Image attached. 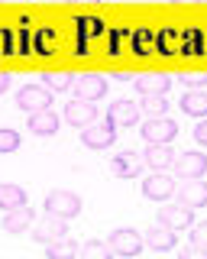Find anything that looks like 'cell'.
Listing matches in <instances>:
<instances>
[{
    "instance_id": "6da1fadb",
    "label": "cell",
    "mask_w": 207,
    "mask_h": 259,
    "mask_svg": "<svg viewBox=\"0 0 207 259\" xmlns=\"http://www.w3.org/2000/svg\"><path fill=\"white\" fill-rule=\"evenodd\" d=\"M45 214H55V217H62V221H75V217L81 214V198H78L75 191H65V188L49 191L45 194Z\"/></svg>"
},
{
    "instance_id": "7a4b0ae2",
    "label": "cell",
    "mask_w": 207,
    "mask_h": 259,
    "mask_svg": "<svg viewBox=\"0 0 207 259\" xmlns=\"http://www.w3.org/2000/svg\"><path fill=\"white\" fill-rule=\"evenodd\" d=\"M17 107L23 113H36V110H45L52 107V91L45 84H26L17 91Z\"/></svg>"
},
{
    "instance_id": "3957f363",
    "label": "cell",
    "mask_w": 207,
    "mask_h": 259,
    "mask_svg": "<svg viewBox=\"0 0 207 259\" xmlns=\"http://www.w3.org/2000/svg\"><path fill=\"white\" fill-rule=\"evenodd\" d=\"M107 243H110V249H114V256H139L142 246H146L142 237L133 230V227H117Z\"/></svg>"
},
{
    "instance_id": "277c9868",
    "label": "cell",
    "mask_w": 207,
    "mask_h": 259,
    "mask_svg": "<svg viewBox=\"0 0 207 259\" xmlns=\"http://www.w3.org/2000/svg\"><path fill=\"white\" fill-rule=\"evenodd\" d=\"M68 237V221H62V217L55 214H45L42 221H33V240L42 243V246H49V243Z\"/></svg>"
},
{
    "instance_id": "5b68a950",
    "label": "cell",
    "mask_w": 207,
    "mask_h": 259,
    "mask_svg": "<svg viewBox=\"0 0 207 259\" xmlns=\"http://www.w3.org/2000/svg\"><path fill=\"white\" fill-rule=\"evenodd\" d=\"M139 133H142L146 143H172L175 136H178V123L169 120V117H149Z\"/></svg>"
},
{
    "instance_id": "8992f818",
    "label": "cell",
    "mask_w": 207,
    "mask_h": 259,
    "mask_svg": "<svg viewBox=\"0 0 207 259\" xmlns=\"http://www.w3.org/2000/svg\"><path fill=\"white\" fill-rule=\"evenodd\" d=\"M81 143L87 146V149H107V146L117 143V126L110 123H91L81 130Z\"/></svg>"
},
{
    "instance_id": "52a82bcc",
    "label": "cell",
    "mask_w": 207,
    "mask_h": 259,
    "mask_svg": "<svg viewBox=\"0 0 207 259\" xmlns=\"http://www.w3.org/2000/svg\"><path fill=\"white\" fill-rule=\"evenodd\" d=\"M71 91L75 97H81V101H100L104 94H107V78L104 75H75V84H71Z\"/></svg>"
},
{
    "instance_id": "ba28073f",
    "label": "cell",
    "mask_w": 207,
    "mask_h": 259,
    "mask_svg": "<svg viewBox=\"0 0 207 259\" xmlns=\"http://www.w3.org/2000/svg\"><path fill=\"white\" fill-rule=\"evenodd\" d=\"M175 175L178 178H201L207 172V156L204 152H175V162H172Z\"/></svg>"
},
{
    "instance_id": "9c48e42d",
    "label": "cell",
    "mask_w": 207,
    "mask_h": 259,
    "mask_svg": "<svg viewBox=\"0 0 207 259\" xmlns=\"http://www.w3.org/2000/svg\"><path fill=\"white\" fill-rule=\"evenodd\" d=\"M142 243H146L149 249H156V253H169V249L178 246V230H172V227H165V224H152L146 230V237H142Z\"/></svg>"
},
{
    "instance_id": "30bf717a",
    "label": "cell",
    "mask_w": 207,
    "mask_h": 259,
    "mask_svg": "<svg viewBox=\"0 0 207 259\" xmlns=\"http://www.w3.org/2000/svg\"><path fill=\"white\" fill-rule=\"evenodd\" d=\"M65 120H68L71 126H78V130L91 126L94 120H97V104H94V101H81V97H75L71 104H65Z\"/></svg>"
},
{
    "instance_id": "8fae6325",
    "label": "cell",
    "mask_w": 207,
    "mask_h": 259,
    "mask_svg": "<svg viewBox=\"0 0 207 259\" xmlns=\"http://www.w3.org/2000/svg\"><path fill=\"white\" fill-rule=\"evenodd\" d=\"M139 113H142L139 104H133V101H126V97H120V101L110 104L107 120H110L114 126H136V123H139Z\"/></svg>"
},
{
    "instance_id": "7c38bea8",
    "label": "cell",
    "mask_w": 207,
    "mask_h": 259,
    "mask_svg": "<svg viewBox=\"0 0 207 259\" xmlns=\"http://www.w3.org/2000/svg\"><path fill=\"white\" fill-rule=\"evenodd\" d=\"M110 168H114L117 178H136V175H142V168H146V159H142V152L126 149V152H120V156H114Z\"/></svg>"
},
{
    "instance_id": "4fadbf2b",
    "label": "cell",
    "mask_w": 207,
    "mask_h": 259,
    "mask_svg": "<svg viewBox=\"0 0 207 259\" xmlns=\"http://www.w3.org/2000/svg\"><path fill=\"white\" fill-rule=\"evenodd\" d=\"M142 194H146L149 201H169L175 194V178L165 175V172H152L142 182Z\"/></svg>"
},
{
    "instance_id": "5bb4252c",
    "label": "cell",
    "mask_w": 207,
    "mask_h": 259,
    "mask_svg": "<svg viewBox=\"0 0 207 259\" xmlns=\"http://www.w3.org/2000/svg\"><path fill=\"white\" fill-rule=\"evenodd\" d=\"M178 204L185 207H207V182H197V178H185V185H181L178 191Z\"/></svg>"
},
{
    "instance_id": "9a60e30c",
    "label": "cell",
    "mask_w": 207,
    "mask_h": 259,
    "mask_svg": "<svg viewBox=\"0 0 207 259\" xmlns=\"http://www.w3.org/2000/svg\"><path fill=\"white\" fill-rule=\"evenodd\" d=\"M142 159H146V165L152 168V172H165V168H172L175 152L169 149V143H146Z\"/></svg>"
},
{
    "instance_id": "2e32d148",
    "label": "cell",
    "mask_w": 207,
    "mask_h": 259,
    "mask_svg": "<svg viewBox=\"0 0 207 259\" xmlns=\"http://www.w3.org/2000/svg\"><path fill=\"white\" fill-rule=\"evenodd\" d=\"M26 130H29L33 136H55V133H59V117L52 113V107L36 110V113H29Z\"/></svg>"
},
{
    "instance_id": "e0dca14e",
    "label": "cell",
    "mask_w": 207,
    "mask_h": 259,
    "mask_svg": "<svg viewBox=\"0 0 207 259\" xmlns=\"http://www.w3.org/2000/svg\"><path fill=\"white\" fill-rule=\"evenodd\" d=\"M159 224L172 227V230H185V227L194 224V207H185V204H178V207H159Z\"/></svg>"
},
{
    "instance_id": "ac0fdd59",
    "label": "cell",
    "mask_w": 207,
    "mask_h": 259,
    "mask_svg": "<svg viewBox=\"0 0 207 259\" xmlns=\"http://www.w3.org/2000/svg\"><path fill=\"white\" fill-rule=\"evenodd\" d=\"M133 88L142 94V97H149V94H165L172 88V78L169 75H159V71H149V75H136L133 78Z\"/></svg>"
},
{
    "instance_id": "d6986e66",
    "label": "cell",
    "mask_w": 207,
    "mask_h": 259,
    "mask_svg": "<svg viewBox=\"0 0 207 259\" xmlns=\"http://www.w3.org/2000/svg\"><path fill=\"white\" fill-rule=\"evenodd\" d=\"M33 221H36V214H33L29 204L13 207V210H7V217H4V230L7 233H26L29 227H33Z\"/></svg>"
},
{
    "instance_id": "ffe728a7",
    "label": "cell",
    "mask_w": 207,
    "mask_h": 259,
    "mask_svg": "<svg viewBox=\"0 0 207 259\" xmlns=\"http://www.w3.org/2000/svg\"><path fill=\"white\" fill-rule=\"evenodd\" d=\"M181 113H188V117H207V91L201 88H188L185 94H181Z\"/></svg>"
},
{
    "instance_id": "44dd1931",
    "label": "cell",
    "mask_w": 207,
    "mask_h": 259,
    "mask_svg": "<svg viewBox=\"0 0 207 259\" xmlns=\"http://www.w3.org/2000/svg\"><path fill=\"white\" fill-rule=\"evenodd\" d=\"M23 204H29V201H26V191L20 185H0V207L13 210V207H23Z\"/></svg>"
},
{
    "instance_id": "7402d4cb",
    "label": "cell",
    "mask_w": 207,
    "mask_h": 259,
    "mask_svg": "<svg viewBox=\"0 0 207 259\" xmlns=\"http://www.w3.org/2000/svg\"><path fill=\"white\" fill-rule=\"evenodd\" d=\"M42 84L49 88L52 94H62V91H71L75 75H71V71H45V75H42Z\"/></svg>"
},
{
    "instance_id": "603a6c76",
    "label": "cell",
    "mask_w": 207,
    "mask_h": 259,
    "mask_svg": "<svg viewBox=\"0 0 207 259\" xmlns=\"http://www.w3.org/2000/svg\"><path fill=\"white\" fill-rule=\"evenodd\" d=\"M45 253H49V259H71V256L81 253V249H78V243H75V240L62 237V240L49 243V246H45Z\"/></svg>"
},
{
    "instance_id": "cb8c5ba5",
    "label": "cell",
    "mask_w": 207,
    "mask_h": 259,
    "mask_svg": "<svg viewBox=\"0 0 207 259\" xmlns=\"http://www.w3.org/2000/svg\"><path fill=\"white\" fill-rule=\"evenodd\" d=\"M78 26H81V39H78V55H84V46L91 36H100L104 32V23L94 20V16H84V20H78Z\"/></svg>"
},
{
    "instance_id": "d4e9b609",
    "label": "cell",
    "mask_w": 207,
    "mask_h": 259,
    "mask_svg": "<svg viewBox=\"0 0 207 259\" xmlns=\"http://www.w3.org/2000/svg\"><path fill=\"white\" fill-rule=\"evenodd\" d=\"M139 107L146 110L149 117H165V113H169V101H165V94H149V97H142Z\"/></svg>"
},
{
    "instance_id": "484cf974",
    "label": "cell",
    "mask_w": 207,
    "mask_h": 259,
    "mask_svg": "<svg viewBox=\"0 0 207 259\" xmlns=\"http://www.w3.org/2000/svg\"><path fill=\"white\" fill-rule=\"evenodd\" d=\"M81 256H87V259H110L114 249H110V243H104V240H87L81 246Z\"/></svg>"
},
{
    "instance_id": "4316f807",
    "label": "cell",
    "mask_w": 207,
    "mask_h": 259,
    "mask_svg": "<svg viewBox=\"0 0 207 259\" xmlns=\"http://www.w3.org/2000/svg\"><path fill=\"white\" fill-rule=\"evenodd\" d=\"M175 42H181V36L175 29H162V32H156V49L162 55H172L175 52Z\"/></svg>"
},
{
    "instance_id": "83f0119b",
    "label": "cell",
    "mask_w": 207,
    "mask_h": 259,
    "mask_svg": "<svg viewBox=\"0 0 207 259\" xmlns=\"http://www.w3.org/2000/svg\"><path fill=\"white\" fill-rule=\"evenodd\" d=\"M152 46H156V32L152 29H139L136 36H133V49H136L139 55H149V52H152Z\"/></svg>"
},
{
    "instance_id": "f1b7e54d",
    "label": "cell",
    "mask_w": 207,
    "mask_h": 259,
    "mask_svg": "<svg viewBox=\"0 0 207 259\" xmlns=\"http://www.w3.org/2000/svg\"><path fill=\"white\" fill-rule=\"evenodd\" d=\"M26 26H29V23L23 20V23H20V29L13 32V36H17V46H13V55H26L29 49H33V39H29V29H26Z\"/></svg>"
},
{
    "instance_id": "f546056e",
    "label": "cell",
    "mask_w": 207,
    "mask_h": 259,
    "mask_svg": "<svg viewBox=\"0 0 207 259\" xmlns=\"http://www.w3.org/2000/svg\"><path fill=\"white\" fill-rule=\"evenodd\" d=\"M17 149H20V133L4 126L0 130V152H17Z\"/></svg>"
},
{
    "instance_id": "4dcf8cb0",
    "label": "cell",
    "mask_w": 207,
    "mask_h": 259,
    "mask_svg": "<svg viewBox=\"0 0 207 259\" xmlns=\"http://www.w3.org/2000/svg\"><path fill=\"white\" fill-rule=\"evenodd\" d=\"M52 46H55V32H52L49 26L39 29V32H36V52H39V55H49Z\"/></svg>"
},
{
    "instance_id": "1f68e13d",
    "label": "cell",
    "mask_w": 207,
    "mask_h": 259,
    "mask_svg": "<svg viewBox=\"0 0 207 259\" xmlns=\"http://www.w3.org/2000/svg\"><path fill=\"white\" fill-rule=\"evenodd\" d=\"M181 256L185 259H207V246H201V243H188V246L181 249Z\"/></svg>"
},
{
    "instance_id": "d6a6232c",
    "label": "cell",
    "mask_w": 207,
    "mask_h": 259,
    "mask_svg": "<svg viewBox=\"0 0 207 259\" xmlns=\"http://www.w3.org/2000/svg\"><path fill=\"white\" fill-rule=\"evenodd\" d=\"M191 243H201V246H207V221L191 224Z\"/></svg>"
},
{
    "instance_id": "836d02e7",
    "label": "cell",
    "mask_w": 207,
    "mask_h": 259,
    "mask_svg": "<svg viewBox=\"0 0 207 259\" xmlns=\"http://www.w3.org/2000/svg\"><path fill=\"white\" fill-rule=\"evenodd\" d=\"M0 55H13V32L0 26Z\"/></svg>"
},
{
    "instance_id": "e575fe53",
    "label": "cell",
    "mask_w": 207,
    "mask_h": 259,
    "mask_svg": "<svg viewBox=\"0 0 207 259\" xmlns=\"http://www.w3.org/2000/svg\"><path fill=\"white\" fill-rule=\"evenodd\" d=\"M181 84H185V88H204V84H207V71H194V75H185V78H181Z\"/></svg>"
},
{
    "instance_id": "d590c367",
    "label": "cell",
    "mask_w": 207,
    "mask_h": 259,
    "mask_svg": "<svg viewBox=\"0 0 207 259\" xmlns=\"http://www.w3.org/2000/svg\"><path fill=\"white\" fill-rule=\"evenodd\" d=\"M197 49H201V32H188V49H181V52L197 55Z\"/></svg>"
},
{
    "instance_id": "8d00e7d4",
    "label": "cell",
    "mask_w": 207,
    "mask_h": 259,
    "mask_svg": "<svg viewBox=\"0 0 207 259\" xmlns=\"http://www.w3.org/2000/svg\"><path fill=\"white\" fill-rule=\"evenodd\" d=\"M194 140L201 146H207V117H201V123L194 126Z\"/></svg>"
},
{
    "instance_id": "74e56055",
    "label": "cell",
    "mask_w": 207,
    "mask_h": 259,
    "mask_svg": "<svg viewBox=\"0 0 207 259\" xmlns=\"http://www.w3.org/2000/svg\"><path fill=\"white\" fill-rule=\"evenodd\" d=\"M7 88H10V75H7V71H0V94H4Z\"/></svg>"
},
{
    "instance_id": "f35d334b",
    "label": "cell",
    "mask_w": 207,
    "mask_h": 259,
    "mask_svg": "<svg viewBox=\"0 0 207 259\" xmlns=\"http://www.w3.org/2000/svg\"><path fill=\"white\" fill-rule=\"evenodd\" d=\"M71 4H97V0H71Z\"/></svg>"
},
{
    "instance_id": "ab89813d",
    "label": "cell",
    "mask_w": 207,
    "mask_h": 259,
    "mask_svg": "<svg viewBox=\"0 0 207 259\" xmlns=\"http://www.w3.org/2000/svg\"><path fill=\"white\" fill-rule=\"evenodd\" d=\"M175 4H201V0H175Z\"/></svg>"
}]
</instances>
